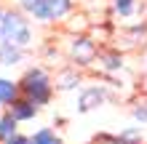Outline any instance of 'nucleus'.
Here are the masks:
<instances>
[{
	"label": "nucleus",
	"instance_id": "nucleus-1",
	"mask_svg": "<svg viewBox=\"0 0 147 144\" xmlns=\"http://www.w3.org/2000/svg\"><path fill=\"white\" fill-rule=\"evenodd\" d=\"M19 88H22V96L32 99L38 107H48L51 99H54L56 88H54V78L48 75L46 67H30V70H24V75L19 78Z\"/></svg>",
	"mask_w": 147,
	"mask_h": 144
},
{
	"label": "nucleus",
	"instance_id": "nucleus-2",
	"mask_svg": "<svg viewBox=\"0 0 147 144\" xmlns=\"http://www.w3.org/2000/svg\"><path fill=\"white\" fill-rule=\"evenodd\" d=\"M67 54H70L75 67H91L99 59V46H96V40L88 38V35H72Z\"/></svg>",
	"mask_w": 147,
	"mask_h": 144
},
{
	"label": "nucleus",
	"instance_id": "nucleus-3",
	"mask_svg": "<svg viewBox=\"0 0 147 144\" xmlns=\"http://www.w3.org/2000/svg\"><path fill=\"white\" fill-rule=\"evenodd\" d=\"M24 24H30V16L22 8H5L0 13V43H8Z\"/></svg>",
	"mask_w": 147,
	"mask_h": 144
},
{
	"label": "nucleus",
	"instance_id": "nucleus-4",
	"mask_svg": "<svg viewBox=\"0 0 147 144\" xmlns=\"http://www.w3.org/2000/svg\"><path fill=\"white\" fill-rule=\"evenodd\" d=\"M105 101H107V88L105 86H88L78 96V112L86 115V112H91V109H99Z\"/></svg>",
	"mask_w": 147,
	"mask_h": 144
},
{
	"label": "nucleus",
	"instance_id": "nucleus-5",
	"mask_svg": "<svg viewBox=\"0 0 147 144\" xmlns=\"http://www.w3.org/2000/svg\"><path fill=\"white\" fill-rule=\"evenodd\" d=\"M5 109H8V112H11L19 123H30V120H35L38 112H40V107H38L32 99H27V96H16Z\"/></svg>",
	"mask_w": 147,
	"mask_h": 144
},
{
	"label": "nucleus",
	"instance_id": "nucleus-6",
	"mask_svg": "<svg viewBox=\"0 0 147 144\" xmlns=\"http://www.w3.org/2000/svg\"><path fill=\"white\" fill-rule=\"evenodd\" d=\"M27 48H19L13 43H0V67H16L24 62Z\"/></svg>",
	"mask_w": 147,
	"mask_h": 144
},
{
	"label": "nucleus",
	"instance_id": "nucleus-7",
	"mask_svg": "<svg viewBox=\"0 0 147 144\" xmlns=\"http://www.w3.org/2000/svg\"><path fill=\"white\" fill-rule=\"evenodd\" d=\"M80 72H78V67H72V70H62L54 78V88L59 91V94H64V91H75L78 86H80Z\"/></svg>",
	"mask_w": 147,
	"mask_h": 144
},
{
	"label": "nucleus",
	"instance_id": "nucleus-8",
	"mask_svg": "<svg viewBox=\"0 0 147 144\" xmlns=\"http://www.w3.org/2000/svg\"><path fill=\"white\" fill-rule=\"evenodd\" d=\"M99 70L102 72H120L123 70V54H120L118 48L112 51H105V54H99Z\"/></svg>",
	"mask_w": 147,
	"mask_h": 144
},
{
	"label": "nucleus",
	"instance_id": "nucleus-9",
	"mask_svg": "<svg viewBox=\"0 0 147 144\" xmlns=\"http://www.w3.org/2000/svg\"><path fill=\"white\" fill-rule=\"evenodd\" d=\"M16 96H22V88H19V80H11V78H0V107H8Z\"/></svg>",
	"mask_w": 147,
	"mask_h": 144
},
{
	"label": "nucleus",
	"instance_id": "nucleus-10",
	"mask_svg": "<svg viewBox=\"0 0 147 144\" xmlns=\"http://www.w3.org/2000/svg\"><path fill=\"white\" fill-rule=\"evenodd\" d=\"M13 133H19V120L8 109H3V115H0V144H5Z\"/></svg>",
	"mask_w": 147,
	"mask_h": 144
},
{
	"label": "nucleus",
	"instance_id": "nucleus-11",
	"mask_svg": "<svg viewBox=\"0 0 147 144\" xmlns=\"http://www.w3.org/2000/svg\"><path fill=\"white\" fill-rule=\"evenodd\" d=\"M48 8L54 13V21H64L75 11V0H48Z\"/></svg>",
	"mask_w": 147,
	"mask_h": 144
},
{
	"label": "nucleus",
	"instance_id": "nucleus-12",
	"mask_svg": "<svg viewBox=\"0 0 147 144\" xmlns=\"http://www.w3.org/2000/svg\"><path fill=\"white\" fill-rule=\"evenodd\" d=\"M139 11V0H112V13L118 19H131Z\"/></svg>",
	"mask_w": 147,
	"mask_h": 144
},
{
	"label": "nucleus",
	"instance_id": "nucleus-13",
	"mask_svg": "<svg viewBox=\"0 0 147 144\" xmlns=\"http://www.w3.org/2000/svg\"><path fill=\"white\" fill-rule=\"evenodd\" d=\"M32 144H62V136L51 128V125H43L32 133Z\"/></svg>",
	"mask_w": 147,
	"mask_h": 144
},
{
	"label": "nucleus",
	"instance_id": "nucleus-14",
	"mask_svg": "<svg viewBox=\"0 0 147 144\" xmlns=\"http://www.w3.org/2000/svg\"><path fill=\"white\" fill-rule=\"evenodd\" d=\"M32 40H35V32H32V24H24V27L16 32V35L8 40V43H13V46H19V48H27L30 51V46H32Z\"/></svg>",
	"mask_w": 147,
	"mask_h": 144
},
{
	"label": "nucleus",
	"instance_id": "nucleus-15",
	"mask_svg": "<svg viewBox=\"0 0 147 144\" xmlns=\"http://www.w3.org/2000/svg\"><path fill=\"white\" fill-rule=\"evenodd\" d=\"M118 139H120V144H142L144 141V131H142V125H131V128L120 131Z\"/></svg>",
	"mask_w": 147,
	"mask_h": 144
},
{
	"label": "nucleus",
	"instance_id": "nucleus-16",
	"mask_svg": "<svg viewBox=\"0 0 147 144\" xmlns=\"http://www.w3.org/2000/svg\"><path fill=\"white\" fill-rule=\"evenodd\" d=\"M131 117H134L136 123L147 125V101H144V104L139 101V104H134V107H131Z\"/></svg>",
	"mask_w": 147,
	"mask_h": 144
},
{
	"label": "nucleus",
	"instance_id": "nucleus-17",
	"mask_svg": "<svg viewBox=\"0 0 147 144\" xmlns=\"http://www.w3.org/2000/svg\"><path fill=\"white\" fill-rule=\"evenodd\" d=\"M13 3H16V8H22V11L30 16V11H32V8H35V5H40V3H46V0H13Z\"/></svg>",
	"mask_w": 147,
	"mask_h": 144
},
{
	"label": "nucleus",
	"instance_id": "nucleus-18",
	"mask_svg": "<svg viewBox=\"0 0 147 144\" xmlns=\"http://www.w3.org/2000/svg\"><path fill=\"white\" fill-rule=\"evenodd\" d=\"M5 144H32V136H27V133H22V131H19V133H13V136L8 139Z\"/></svg>",
	"mask_w": 147,
	"mask_h": 144
},
{
	"label": "nucleus",
	"instance_id": "nucleus-19",
	"mask_svg": "<svg viewBox=\"0 0 147 144\" xmlns=\"http://www.w3.org/2000/svg\"><path fill=\"white\" fill-rule=\"evenodd\" d=\"M83 3H102V0H83Z\"/></svg>",
	"mask_w": 147,
	"mask_h": 144
},
{
	"label": "nucleus",
	"instance_id": "nucleus-20",
	"mask_svg": "<svg viewBox=\"0 0 147 144\" xmlns=\"http://www.w3.org/2000/svg\"><path fill=\"white\" fill-rule=\"evenodd\" d=\"M3 11H5V8H3V3H0V13H3Z\"/></svg>",
	"mask_w": 147,
	"mask_h": 144
},
{
	"label": "nucleus",
	"instance_id": "nucleus-21",
	"mask_svg": "<svg viewBox=\"0 0 147 144\" xmlns=\"http://www.w3.org/2000/svg\"><path fill=\"white\" fill-rule=\"evenodd\" d=\"M3 109H5V107H0V115H3Z\"/></svg>",
	"mask_w": 147,
	"mask_h": 144
}]
</instances>
